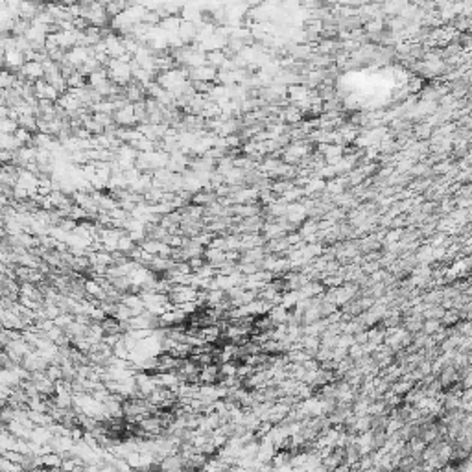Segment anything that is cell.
I'll list each match as a JSON object with an SVG mask.
<instances>
[{
	"instance_id": "6da1fadb",
	"label": "cell",
	"mask_w": 472,
	"mask_h": 472,
	"mask_svg": "<svg viewBox=\"0 0 472 472\" xmlns=\"http://www.w3.org/2000/svg\"><path fill=\"white\" fill-rule=\"evenodd\" d=\"M19 76L24 78L28 81H37L41 78H45V69H43V63L39 61H24V65L19 70Z\"/></svg>"
},
{
	"instance_id": "7a4b0ae2",
	"label": "cell",
	"mask_w": 472,
	"mask_h": 472,
	"mask_svg": "<svg viewBox=\"0 0 472 472\" xmlns=\"http://www.w3.org/2000/svg\"><path fill=\"white\" fill-rule=\"evenodd\" d=\"M183 19L179 17V15H168V17L161 19L159 26L163 30H165L166 34H176L177 30H179V26H181Z\"/></svg>"
},
{
	"instance_id": "3957f363",
	"label": "cell",
	"mask_w": 472,
	"mask_h": 472,
	"mask_svg": "<svg viewBox=\"0 0 472 472\" xmlns=\"http://www.w3.org/2000/svg\"><path fill=\"white\" fill-rule=\"evenodd\" d=\"M225 61H227V56H225L222 50L207 52V65H211V67H214V69H222Z\"/></svg>"
},
{
	"instance_id": "277c9868",
	"label": "cell",
	"mask_w": 472,
	"mask_h": 472,
	"mask_svg": "<svg viewBox=\"0 0 472 472\" xmlns=\"http://www.w3.org/2000/svg\"><path fill=\"white\" fill-rule=\"evenodd\" d=\"M19 127L17 120L10 116H0V135H12Z\"/></svg>"
},
{
	"instance_id": "5b68a950",
	"label": "cell",
	"mask_w": 472,
	"mask_h": 472,
	"mask_svg": "<svg viewBox=\"0 0 472 472\" xmlns=\"http://www.w3.org/2000/svg\"><path fill=\"white\" fill-rule=\"evenodd\" d=\"M15 81H17V74H13L8 69H0V89H12Z\"/></svg>"
},
{
	"instance_id": "8992f818",
	"label": "cell",
	"mask_w": 472,
	"mask_h": 472,
	"mask_svg": "<svg viewBox=\"0 0 472 472\" xmlns=\"http://www.w3.org/2000/svg\"><path fill=\"white\" fill-rule=\"evenodd\" d=\"M452 100V96H448V98H444V102H450ZM444 105V109H450V103H443Z\"/></svg>"
}]
</instances>
